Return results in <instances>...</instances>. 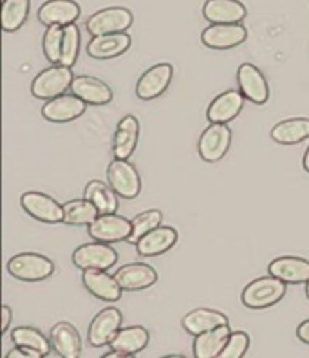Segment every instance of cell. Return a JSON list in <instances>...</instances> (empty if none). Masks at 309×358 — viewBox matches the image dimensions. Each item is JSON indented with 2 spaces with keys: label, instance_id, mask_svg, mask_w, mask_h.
I'll return each instance as SVG.
<instances>
[{
  "label": "cell",
  "instance_id": "obj_1",
  "mask_svg": "<svg viewBox=\"0 0 309 358\" xmlns=\"http://www.w3.org/2000/svg\"><path fill=\"white\" fill-rule=\"evenodd\" d=\"M287 284L277 277H261L255 279L243 289L240 301L250 310H264L277 302H280L286 295Z\"/></svg>",
  "mask_w": 309,
  "mask_h": 358
},
{
  "label": "cell",
  "instance_id": "obj_2",
  "mask_svg": "<svg viewBox=\"0 0 309 358\" xmlns=\"http://www.w3.org/2000/svg\"><path fill=\"white\" fill-rule=\"evenodd\" d=\"M73 69L62 66V64H52L51 67L44 69L31 83V94L36 100H52V98L66 94L67 89L73 85Z\"/></svg>",
  "mask_w": 309,
  "mask_h": 358
},
{
  "label": "cell",
  "instance_id": "obj_3",
  "mask_svg": "<svg viewBox=\"0 0 309 358\" xmlns=\"http://www.w3.org/2000/svg\"><path fill=\"white\" fill-rule=\"evenodd\" d=\"M9 275L24 282H40L55 273V262L40 254H18L9 259Z\"/></svg>",
  "mask_w": 309,
  "mask_h": 358
},
{
  "label": "cell",
  "instance_id": "obj_4",
  "mask_svg": "<svg viewBox=\"0 0 309 358\" xmlns=\"http://www.w3.org/2000/svg\"><path fill=\"white\" fill-rule=\"evenodd\" d=\"M118 252L109 243H89L73 252V264L78 270H110L118 262Z\"/></svg>",
  "mask_w": 309,
  "mask_h": 358
},
{
  "label": "cell",
  "instance_id": "obj_5",
  "mask_svg": "<svg viewBox=\"0 0 309 358\" xmlns=\"http://www.w3.org/2000/svg\"><path fill=\"white\" fill-rule=\"evenodd\" d=\"M107 181L122 199H136L141 192V178L132 163L114 157L107 169Z\"/></svg>",
  "mask_w": 309,
  "mask_h": 358
},
{
  "label": "cell",
  "instance_id": "obj_6",
  "mask_svg": "<svg viewBox=\"0 0 309 358\" xmlns=\"http://www.w3.org/2000/svg\"><path fill=\"white\" fill-rule=\"evenodd\" d=\"M231 145V129L228 123H210L203 131L197 143V150L203 162L217 163L227 156Z\"/></svg>",
  "mask_w": 309,
  "mask_h": 358
},
{
  "label": "cell",
  "instance_id": "obj_7",
  "mask_svg": "<svg viewBox=\"0 0 309 358\" xmlns=\"http://www.w3.org/2000/svg\"><path fill=\"white\" fill-rule=\"evenodd\" d=\"M89 237L100 243H122L132 234V221L118 214H100L87 227Z\"/></svg>",
  "mask_w": 309,
  "mask_h": 358
},
{
  "label": "cell",
  "instance_id": "obj_8",
  "mask_svg": "<svg viewBox=\"0 0 309 358\" xmlns=\"http://www.w3.org/2000/svg\"><path fill=\"white\" fill-rule=\"evenodd\" d=\"M134 17L125 8H107L96 11L87 20V31L92 36L110 35V33H127L132 26Z\"/></svg>",
  "mask_w": 309,
  "mask_h": 358
},
{
  "label": "cell",
  "instance_id": "obj_9",
  "mask_svg": "<svg viewBox=\"0 0 309 358\" xmlns=\"http://www.w3.org/2000/svg\"><path fill=\"white\" fill-rule=\"evenodd\" d=\"M20 206L36 221L48 224L64 223V205L44 192H26L20 197Z\"/></svg>",
  "mask_w": 309,
  "mask_h": 358
},
{
  "label": "cell",
  "instance_id": "obj_10",
  "mask_svg": "<svg viewBox=\"0 0 309 358\" xmlns=\"http://www.w3.org/2000/svg\"><path fill=\"white\" fill-rule=\"evenodd\" d=\"M248 38L246 26L240 24H212L201 33V42L203 45L217 51H227V49L237 48Z\"/></svg>",
  "mask_w": 309,
  "mask_h": 358
},
{
  "label": "cell",
  "instance_id": "obj_11",
  "mask_svg": "<svg viewBox=\"0 0 309 358\" xmlns=\"http://www.w3.org/2000/svg\"><path fill=\"white\" fill-rule=\"evenodd\" d=\"M172 78H174V67L170 64H156L140 76L136 83V96L140 100L159 98L168 89Z\"/></svg>",
  "mask_w": 309,
  "mask_h": 358
},
{
  "label": "cell",
  "instance_id": "obj_12",
  "mask_svg": "<svg viewBox=\"0 0 309 358\" xmlns=\"http://www.w3.org/2000/svg\"><path fill=\"white\" fill-rule=\"evenodd\" d=\"M123 315L118 308H105L100 313L96 315L91 322V328L87 333L89 344L94 348H103L109 345L114 335L122 328Z\"/></svg>",
  "mask_w": 309,
  "mask_h": 358
},
{
  "label": "cell",
  "instance_id": "obj_13",
  "mask_svg": "<svg viewBox=\"0 0 309 358\" xmlns=\"http://www.w3.org/2000/svg\"><path fill=\"white\" fill-rule=\"evenodd\" d=\"M87 103L76 94H60V96L48 100L42 107V116L51 123H69L80 118L85 113Z\"/></svg>",
  "mask_w": 309,
  "mask_h": 358
},
{
  "label": "cell",
  "instance_id": "obj_14",
  "mask_svg": "<svg viewBox=\"0 0 309 358\" xmlns=\"http://www.w3.org/2000/svg\"><path fill=\"white\" fill-rule=\"evenodd\" d=\"M237 82H239V91L252 103L264 105L270 98L268 82H266L261 69L257 66H253V64H243L237 69Z\"/></svg>",
  "mask_w": 309,
  "mask_h": 358
},
{
  "label": "cell",
  "instance_id": "obj_15",
  "mask_svg": "<svg viewBox=\"0 0 309 358\" xmlns=\"http://www.w3.org/2000/svg\"><path fill=\"white\" fill-rule=\"evenodd\" d=\"M123 292H140L157 282V271L145 262H131L114 273Z\"/></svg>",
  "mask_w": 309,
  "mask_h": 358
},
{
  "label": "cell",
  "instance_id": "obj_16",
  "mask_svg": "<svg viewBox=\"0 0 309 358\" xmlns=\"http://www.w3.org/2000/svg\"><path fill=\"white\" fill-rule=\"evenodd\" d=\"M82 280L87 292L100 301L116 302L122 299V286L116 277L107 273V270H85Z\"/></svg>",
  "mask_w": 309,
  "mask_h": 358
},
{
  "label": "cell",
  "instance_id": "obj_17",
  "mask_svg": "<svg viewBox=\"0 0 309 358\" xmlns=\"http://www.w3.org/2000/svg\"><path fill=\"white\" fill-rule=\"evenodd\" d=\"M248 9L239 0H206L203 17L210 24H240Z\"/></svg>",
  "mask_w": 309,
  "mask_h": 358
},
{
  "label": "cell",
  "instance_id": "obj_18",
  "mask_svg": "<svg viewBox=\"0 0 309 358\" xmlns=\"http://www.w3.org/2000/svg\"><path fill=\"white\" fill-rule=\"evenodd\" d=\"M132 38L127 33H110V35L92 36L87 44V55L94 60H110L131 49Z\"/></svg>",
  "mask_w": 309,
  "mask_h": 358
},
{
  "label": "cell",
  "instance_id": "obj_19",
  "mask_svg": "<svg viewBox=\"0 0 309 358\" xmlns=\"http://www.w3.org/2000/svg\"><path fill=\"white\" fill-rule=\"evenodd\" d=\"M82 9L74 0H48L40 6L38 20L44 26H69L78 20Z\"/></svg>",
  "mask_w": 309,
  "mask_h": 358
},
{
  "label": "cell",
  "instance_id": "obj_20",
  "mask_svg": "<svg viewBox=\"0 0 309 358\" xmlns=\"http://www.w3.org/2000/svg\"><path fill=\"white\" fill-rule=\"evenodd\" d=\"M175 243H178V231L174 228L157 227L145 234L134 246L141 257H157L174 248Z\"/></svg>",
  "mask_w": 309,
  "mask_h": 358
},
{
  "label": "cell",
  "instance_id": "obj_21",
  "mask_svg": "<svg viewBox=\"0 0 309 358\" xmlns=\"http://www.w3.org/2000/svg\"><path fill=\"white\" fill-rule=\"evenodd\" d=\"M244 94L240 91H224L221 92L217 98L212 100L206 110V118L210 123H230L231 120H236L239 113L243 110L244 105Z\"/></svg>",
  "mask_w": 309,
  "mask_h": 358
},
{
  "label": "cell",
  "instance_id": "obj_22",
  "mask_svg": "<svg viewBox=\"0 0 309 358\" xmlns=\"http://www.w3.org/2000/svg\"><path fill=\"white\" fill-rule=\"evenodd\" d=\"M71 92L82 98L87 105H107L113 101L114 92L113 89L100 78L94 76H74L73 85H71Z\"/></svg>",
  "mask_w": 309,
  "mask_h": 358
},
{
  "label": "cell",
  "instance_id": "obj_23",
  "mask_svg": "<svg viewBox=\"0 0 309 358\" xmlns=\"http://www.w3.org/2000/svg\"><path fill=\"white\" fill-rule=\"evenodd\" d=\"M270 275L277 277L286 284H306L309 280V261L302 257H284L275 259L268 266Z\"/></svg>",
  "mask_w": 309,
  "mask_h": 358
},
{
  "label": "cell",
  "instance_id": "obj_24",
  "mask_svg": "<svg viewBox=\"0 0 309 358\" xmlns=\"http://www.w3.org/2000/svg\"><path fill=\"white\" fill-rule=\"evenodd\" d=\"M138 138H140V122L132 114H127L120 120L116 132H114L113 141V152L114 157L120 159H129L132 152L136 150L138 145Z\"/></svg>",
  "mask_w": 309,
  "mask_h": 358
},
{
  "label": "cell",
  "instance_id": "obj_25",
  "mask_svg": "<svg viewBox=\"0 0 309 358\" xmlns=\"http://www.w3.org/2000/svg\"><path fill=\"white\" fill-rule=\"evenodd\" d=\"M52 350L62 358H78L82 355V336L69 322H58L51 329Z\"/></svg>",
  "mask_w": 309,
  "mask_h": 358
},
{
  "label": "cell",
  "instance_id": "obj_26",
  "mask_svg": "<svg viewBox=\"0 0 309 358\" xmlns=\"http://www.w3.org/2000/svg\"><path fill=\"white\" fill-rule=\"evenodd\" d=\"M148 341L150 335L143 326H129V328H120L109 345L110 350L118 351L122 357H132L141 353L148 345Z\"/></svg>",
  "mask_w": 309,
  "mask_h": 358
},
{
  "label": "cell",
  "instance_id": "obj_27",
  "mask_svg": "<svg viewBox=\"0 0 309 358\" xmlns=\"http://www.w3.org/2000/svg\"><path fill=\"white\" fill-rule=\"evenodd\" d=\"M231 329L228 324L219 326V328L210 329V331L201 333L194 341V357L196 358H219L221 351L228 342Z\"/></svg>",
  "mask_w": 309,
  "mask_h": 358
},
{
  "label": "cell",
  "instance_id": "obj_28",
  "mask_svg": "<svg viewBox=\"0 0 309 358\" xmlns=\"http://www.w3.org/2000/svg\"><path fill=\"white\" fill-rule=\"evenodd\" d=\"M224 324H228L227 315H222L221 311L208 310V308H197V310L190 311L183 317V329L188 335L194 336L219 328V326H224Z\"/></svg>",
  "mask_w": 309,
  "mask_h": 358
},
{
  "label": "cell",
  "instance_id": "obj_29",
  "mask_svg": "<svg viewBox=\"0 0 309 358\" xmlns=\"http://www.w3.org/2000/svg\"><path fill=\"white\" fill-rule=\"evenodd\" d=\"M271 140L280 145H296L309 138V120L292 118L277 123L271 129Z\"/></svg>",
  "mask_w": 309,
  "mask_h": 358
},
{
  "label": "cell",
  "instance_id": "obj_30",
  "mask_svg": "<svg viewBox=\"0 0 309 358\" xmlns=\"http://www.w3.org/2000/svg\"><path fill=\"white\" fill-rule=\"evenodd\" d=\"M83 197L94 203L100 214H116L118 210V194L114 192L110 185H105L101 181H91L85 187Z\"/></svg>",
  "mask_w": 309,
  "mask_h": 358
},
{
  "label": "cell",
  "instance_id": "obj_31",
  "mask_svg": "<svg viewBox=\"0 0 309 358\" xmlns=\"http://www.w3.org/2000/svg\"><path fill=\"white\" fill-rule=\"evenodd\" d=\"M100 215L94 203L89 199H73L64 205V223L71 227H89Z\"/></svg>",
  "mask_w": 309,
  "mask_h": 358
},
{
  "label": "cell",
  "instance_id": "obj_32",
  "mask_svg": "<svg viewBox=\"0 0 309 358\" xmlns=\"http://www.w3.org/2000/svg\"><path fill=\"white\" fill-rule=\"evenodd\" d=\"M11 341L17 345L38 351L42 357H48L52 348L51 338L48 341V336L44 333L36 328H31V326H18V328H15L11 331Z\"/></svg>",
  "mask_w": 309,
  "mask_h": 358
},
{
  "label": "cell",
  "instance_id": "obj_33",
  "mask_svg": "<svg viewBox=\"0 0 309 358\" xmlns=\"http://www.w3.org/2000/svg\"><path fill=\"white\" fill-rule=\"evenodd\" d=\"M31 0H4L2 4V29L6 33L18 31L26 24Z\"/></svg>",
  "mask_w": 309,
  "mask_h": 358
},
{
  "label": "cell",
  "instance_id": "obj_34",
  "mask_svg": "<svg viewBox=\"0 0 309 358\" xmlns=\"http://www.w3.org/2000/svg\"><path fill=\"white\" fill-rule=\"evenodd\" d=\"M163 214L159 210H147V212H141V214L136 215L132 219V234L129 237V243L136 245L145 234H148L154 228L161 227Z\"/></svg>",
  "mask_w": 309,
  "mask_h": 358
},
{
  "label": "cell",
  "instance_id": "obj_35",
  "mask_svg": "<svg viewBox=\"0 0 309 358\" xmlns=\"http://www.w3.org/2000/svg\"><path fill=\"white\" fill-rule=\"evenodd\" d=\"M80 29L78 26L69 24L64 27V44H62V58L60 64L66 67H73L78 60L80 52Z\"/></svg>",
  "mask_w": 309,
  "mask_h": 358
},
{
  "label": "cell",
  "instance_id": "obj_36",
  "mask_svg": "<svg viewBox=\"0 0 309 358\" xmlns=\"http://www.w3.org/2000/svg\"><path fill=\"white\" fill-rule=\"evenodd\" d=\"M64 27L66 26H48L42 38L44 55L51 64H60L62 44H64Z\"/></svg>",
  "mask_w": 309,
  "mask_h": 358
},
{
  "label": "cell",
  "instance_id": "obj_37",
  "mask_svg": "<svg viewBox=\"0 0 309 358\" xmlns=\"http://www.w3.org/2000/svg\"><path fill=\"white\" fill-rule=\"evenodd\" d=\"M250 348V336L244 331H233L228 336V342L224 350L221 351L219 358H240L246 355Z\"/></svg>",
  "mask_w": 309,
  "mask_h": 358
},
{
  "label": "cell",
  "instance_id": "obj_38",
  "mask_svg": "<svg viewBox=\"0 0 309 358\" xmlns=\"http://www.w3.org/2000/svg\"><path fill=\"white\" fill-rule=\"evenodd\" d=\"M42 355L35 350H29V348H22V345H17L13 351H9L6 355V358H40Z\"/></svg>",
  "mask_w": 309,
  "mask_h": 358
},
{
  "label": "cell",
  "instance_id": "obj_39",
  "mask_svg": "<svg viewBox=\"0 0 309 358\" xmlns=\"http://www.w3.org/2000/svg\"><path fill=\"white\" fill-rule=\"evenodd\" d=\"M296 336H299V341H302L304 344H309V319L299 324V328H296Z\"/></svg>",
  "mask_w": 309,
  "mask_h": 358
},
{
  "label": "cell",
  "instance_id": "obj_40",
  "mask_svg": "<svg viewBox=\"0 0 309 358\" xmlns=\"http://www.w3.org/2000/svg\"><path fill=\"white\" fill-rule=\"evenodd\" d=\"M11 317H13V311H11V308H9L8 304H4V306H2V329H0L2 333H6L9 329Z\"/></svg>",
  "mask_w": 309,
  "mask_h": 358
},
{
  "label": "cell",
  "instance_id": "obj_41",
  "mask_svg": "<svg viewBox=\"0 0 309 358\" xmlns=\"http://www.w3.org/2000/svg\"><path fill=\"white\" fill-rule=\"evenodd\" d=\"M302 165H304V171L309 172V147L304 154V159H302Z\"/></svg>",
  "mask_w": 309,
  "mask_h": 358
},
{
  "label": "cell",
  "instance_id": "obj_42",
  "mask_svg": "<svg viewBox=\"0 0 309 358\" xmlns=\"http://www.w3.org/2000/svg\"><path fill=\"white\" fill-rule=\"evenodd\" d=\"M306 297H308V301H309V280L306 282Z\"/></svg>",
  "mask_w": 309,
  "mask_h": 358
}]
</instances>
